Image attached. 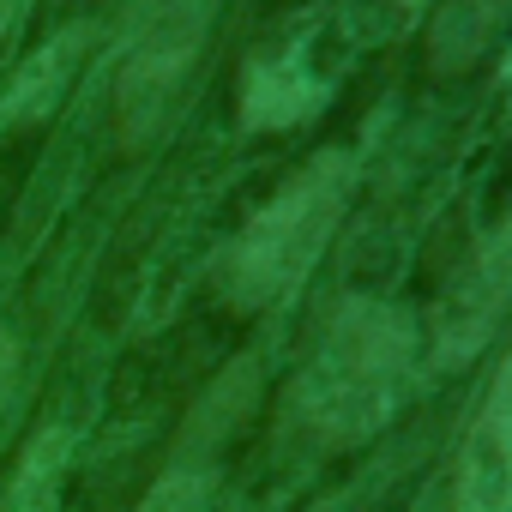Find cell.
I'll return each mask as SVG.
<instances>
[{"label": "cell", "instance_id": "obj_1", "mask_svg": "<svg viewBox=\"0 0 512 512\" xmlns=\"http://www.w3.org/2000/svg\"><path fill=\"white\" fill-rule=\"evenodd\" d=\"M416 338L410 320L386 302H344L320 338V350L302 368V416L320 440L356 446L392 422L404 386H410Z\"/></svg>", "mask_w": 512, "mask_h": 512}, {"label": "cell", "instance_id": "obj_2", "mask_svg": "<svg viewBox=\"0 0 512 512\" xmlns=\"http://www.w3.org/2000/svg\"><path fill=\"white\" fill-rule=\"evenodd\" d=\"M350 175L356 163L344 151H320L241 223L223 260V290L235 308H272L290 290H302L350 205Z\"/></svg>", "mask_w": 512, "mask_h": 512}, {"label": "cell", "instance_id": "obj_3", "mask_svg": "<svg viewBox=\"0 0 512 512\" xmlns=\"http://www.w3.org/2000/svg\"><path fill=\"white\" fill-rule=\"evenodd\" d=\"M217 0H145V13L127 37L121 73H115V115L121 133L139 139L175 97V85L187 79L205 31H211Z\"/></svg>", "mask_w": 512, "mask_h": 512}, {"label": "cell", "instance_id": "obj_4", "mask_svg": "<svg viewBox=\"0 0 512 512\" xmlns=\"http://www.w3.org/2000/svg\"><path fill=\"white\" fill-rule=\"evenodd\" d=\"M452 512H512V356L500 362L488 404L470 422V440L458 452Z\"/></svg>", "mask_w": 512, "mask_h": 512}, {"label": "cell", "instance_id": "obj_5", "mask_svg": "<svg viewBox=\"0 0 512 512\" xmlns=\"http://www.w3.org/2000/svg\"><path fill=\"white\" fill-rule=\"evenodd\" d=\"M326 103V73L314 67V43H278L260 49L241 73V127L272 133V127H296Z\"/></svg>", "mask_w": 512, "mask_h": 512}, {"label": "cell", "instance_id": "obj_6", "mask_svg": "<svg viewBox=\"0 0 512 512\" xmlns=\"http://www.w3.org/2000/svg\"><path fill=\"white\" fill-rule=\"evenodd\" d=\"M85 37H91V31L73 25V31H55L43 49L25 55V67H19L7 85H0V139L19 133V127H37V121L61 103V91H67L79 55H85Z\"/></svg>", "mask_w": 512, "mask_h": 512}, {"label": "cell", "instance_id": "obj_7", "mask_svg": "<svg viewBox=\"0 0 512 512\" xmlns=\"http://www.w3.org/2000/svg\"><path fill=\"white\" fill-rule=\"evenodd\" d=\"M67 470H73V434H67L61 422H43V428L25 440V452H19V464H13V476H7L0 512H61V482H67Z\"/></svg>", "mask_w": 512, "mask_h": 512}, {"label": "cell", "instance_id": "obj_8", "mask_svg": "<svg viewBox=\"0 0 512 512\" xmlns=\"http://www.w3.org/2000/svg\"><path fill=\"white\" fill-rule=\"evenodd\" d=\"M211 464L205 458H193V452H181L157 482H151V494L139 500V512H205L211 506Z\"/></svg>", "mask_w": 512, "mask_h": 512}, {"label": "cell", "instance_id": "obj_9", "mask_svg": "<svg viewBox=\"0 0 512 512\" xmlns=\"http://www.w3.org/2000/svg\"><path fill=\"white\" fill-rule=\"evenodd\" d=\"M13 386H19V338H7V332H0V410H7Z\"/></svg>", "mask_w": 512, "mask_h": 512}, {"label": "cell", "instance_id": "obj_10", "mask_svg": "<svg viewBox=\"0 0 512 512\" xmlns=\"http://www.w3.org/2000/svg\"><path fill=\"white\" fill-rule=\"evenodd\" d=\"M19 7H25V0H0V43H7V31L19 25Z\"/></svg>", "mask_w": 512, "mask_h": 512}, {"label": "cell", "instance_id": "obj_11", "mask_svg": "<svg viewBox=\"0 0 512 512\" xmlns=\"http://www.w3.org/2000/svg\"><path fill=\"white\" fill-rule=\"evenodd\" d=\"M404 7H422V0H404Z\"/></svg>", "mask_w": 512, "mask_h": 512}]
</instances>
